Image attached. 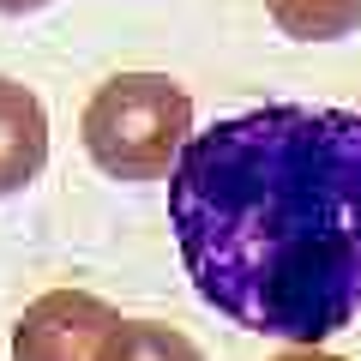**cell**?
Returning a JSON list of instances; mask_svg holds the SVG:
<instances>
[{
	"mask_svg": "<svg viewBox=\"0 0 361 361\" xmlns=\"http://www.w3.org/2000/svg\"><path fill=\"white\" fill-rule=\"evenodd\" d=\"M42 6H49V0H0V13H6V18H18V13H42Z\"/></svg>",
	"mask_w": 361,
	"mask_h": 361,
	"instance_id": "ba28073f",
	"label": "cell"
},
{
	"mask_svg": "<svg viewBox=\"0 0 361 361\" xmlns=\"http://www.w3.org/2000/svg\"><path fill=\"white\" fill-rule=\"evenodd\" d=\"M169 223L223 319L325 343L361 313V115L265 103L193 133Z\"/></svg>",
	"mask_w": 361,
	"mask_h": 361,
	"instance_id": "6da1fadb",
	"label": "cell"
},
{
	"mask_svg": "<svg viewBox=\"0 0 361 361\" xmlns=\"http://www.w3.org/2000/svg\"><path fill=\"white\" fill-rule=\"evenodd\" d=\"M49 163V115L30 85L0 73V199L25 193Z\"/></svg>",
	"mask_w": 361,
	"mask_h": 361,
	"instance_id": "277c9868",
	"label": "cell"
},
{
	"mask_svg": "<svg viewBox=\"0 0 361 361\" xmlns=\"http://www.w3.org/2000/svg\"><path fill=\"white\" fill-rule=\"evenodd\" d=\"M103 361H205L199 343L175 325H151V319H121V331L109 337Z\"/></svg>",
	"mask_w": 361,
	"mask_h": 361,
	"instance_id": "8992f818",
	"label": "cell"
},
{
	"mask_svg": "<svg viewBox=\"0 0 361 361\" xmlns=\"http://www.w3.org/2000/svg\"><path fill=\"white\" fill-rule=\"evenodd\" d=\"M121 313L85 289H49L25 307L13 331V361H103Z\"/></svg>",
	"mask_w": 361,
	"mask_h": 361,
	"instance_id": "3957f363",
	"label": "cell"
},
{
	"mask_svg": "<svg viewBox=\"0 0 361 361\" xmlns=\"http://www.w3.org/2000/svg\"><path fill=\"white\" fill-rule=\"evenodd\" d=\"M193 139V97L169 73H115L85 109V151L115 180L175 175Z\"/></svg>",
	"mask_w": 361,
	"mask_h": 361,
	"instance_id": "7a4b0ae2",
	"label": "cell"
},
{
	"mask_svg": "<svg viewBox=\"0 0 361 361\" xmlns=\"http://www.w3.org/2000/svg\"><path fill=\"white\" fill-rule=\"evenodd\" d=\"M265 13L295 42H337L361 25V0H265Z\"/></svg>",
	"mask_w": 361,
	"mask_h": 361,
	"instance_id": "5b68a950",
	"label": "cell"
},
{
	"mask_svg": "<svg viewBox=\"0 0 361 361\" xmlns=\"http://www.w3.org/2000/svg\"><path fill=\"white\" fill-rule=\"evenodd\" d=\"M271 361H343V355H325L319 343H295V349H283V355H271Z\"/></svg>",
	"mask_w": 361,
	"mask_h": 361,
	"instance_id": "52a82bcc",
	"label": "cell"
}]
</instances>
